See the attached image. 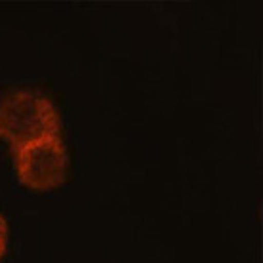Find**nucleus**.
Segmentation results:
<instances>
[{"mask_svg": "<svg viewBox=\"0 0 263 263\" xmlns=\"http://www.w3.org/2000/svg\"><path fill=\"white\" fill-rule=\"evenodd\" d=\"M50 136H60V117L44 93L15 90L2 98L0 139H4L13 151Z\"/></svg>", "mask_w": 263, "mask_h": 263, "instance_id": "obj_1", "label": "nucleus"}, {"mask_svg": "<svg viewBox=\"0 0 263 263\" xmlns=\"http://www.w3.org/2000/svg\"><path fill=\"white\" fill-rule=\"evenodd\" d=\"M17 178L23 185L48 191L65 179L67 151L60 136L39 139L15 151Z\"/></svg>", "mask_w": 263, "mask_h": 263, "instance_id": "obj_2", "label": "nucleus"}, {"mask_svg": "<svg viewBox=\"0 0 263 263\" xmlns=\"http://www.w3.org/2000/svg\"><path fill=\"white\" fill-rule=\"evenodd\" d=\"M6 242H8V227L4 217L0 216V257L4 256V252H6Z\"/></svg>", "mask_w": 263, "mask_h": 263, "instance_id": "obj_3", "label": "nucleus"}]
</instances>
